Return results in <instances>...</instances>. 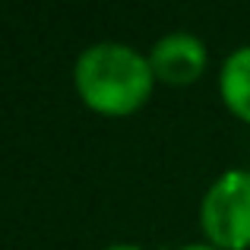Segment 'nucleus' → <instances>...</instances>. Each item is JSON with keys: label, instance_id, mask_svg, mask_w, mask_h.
<instances>
[{"label": "nucleus", "instance_id": "39448f33", "mask_svg": "<svg viewBox=\"0 0 250 250\" xmlns=\"http://www.w3.org/2000/svg\"><path fill=\"white\" fill-rule=\"evenodd\" d=\"M104 250H140L136 244H114V247H104Z\"/></svg>", "mask_w": 250, "mask_h": 250}, {"label": "nucleus", "instance_id": "f03ea898", "mask_svg": "<svg viewBox=\"0 0 250 250\" xmlns=\"http://www.w3.org/2000/svg\"><path fill=\"white\" fill-rule=\"evenodd\" d=\"M200 219L219 247L250 244V171H225L203 196Z\"/></svg>", "mask_w": 250, "mask_h": 250}, {"label": "nucleus", "instance_id": "423d86ee", "mask_svg": "<svg viewBox=\"0 0 250 250\" xmlns=\"http://www.w3.org/2000/svg\"><path fill=\"white\" fill-rule=\"evenodd\" d=\"M184 250H219V247H206V244H190V247H184Z\"/></svg>", "mask_w": 250, "mask_h": 250}, {"label": "nucleus", "instance_id": "7ed1b4c3", "mask_svg": "<svg viewBox=\"0 0 250 250\" xmlns=\"http://www.w3.org/2000/svg\"><path fill=\"white\" fill-rule=\"evenodd\" d=\"M149 63H152V73L165 83H190L206 67V48L190 32H171L155 42Z\"/></svg>", "mask_w": 250, "mask_h": 250}, {"label": "nucleus", "instance_id": "20e7f679", "mask_svg": "<svg viewBox=\"0 0 250 250\" xmlns=\"http://www.w3.org/2000/svg\"><path fill=\"white\" fill-rule=\"evenodd\" d=\"M222 95L228 108L250 121V44L238 48L222 67Z\"/></svg>", "mask_w": 250, "mask_h": 250}, {"label": "nucleus", "instance_id": "f257e3e1", "mask_svg": "<svg viewBox=\"0 0 250 250\" xmlns=\"http://www.w3.org/2000/svg\"><path fill=\"white\" fill-rule=\"evenodd\" d=\"M152 63L117 42H98L76 61V89L95 111H133L152 89Z\"/></svg>", "mask_w": 250, "mask_h": 250}]
</instances>
